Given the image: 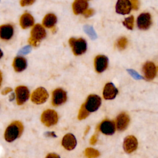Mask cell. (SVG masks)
<instances>
[{"mask_svg": "<svg viewBox=\"0 0 158 158\" xmlns=\"http://www.w3.org/2000/svg\"><path fill=\"white\" fill-rule=\"evenodd\" d=\"M35 0H21L20 1V4L22 6H30L32 4Z\"/></svg>", "mask_w": 158, "mask_h": 158, "instance_id": "obj_30", "label": "cell"}, {"mask_svg": "<svg viewBox=\"0 0 158 158\" xmlns=\"http://www.w3.org/2000/svg\"><path fill=\"white\" fill-rule=\"evenodd\" d=\"M62 145L63 147L69 151L73 149L77 145V140L73 135L68 133L65 135L62 139Z\"/></svg>", "mask_w": 158, "mask_h": 158, "instance_id": "obj_18", "label": "cell"}, {"mask_svg": "<svg viewBox=\"0 0 158 158\" xmlns=\"http://www.w3.org/2000/svg\"><path fill=\"white\" fill-rule=\"evenodd\" d=\"M84 31L89 36L92 40H95L97 38V34L95 32L94 28L90 25H85L83 27Z\"/></svg>", "mask_w": 158, "mask_h": 158, "instance_id": "obj_24", "label": "cell"}, {"mask_svg": "<svg viewBox=\"0 0 158 158\" xmlns=\"http://www.w3.org/2000/svg\"><path fill=\"white\" fill-rule=\"evenodd\" d=\"M69 42L72 48V51L75 56L81 55L86 50V43L83 38L77 39L71 38Z\"/></svg>", "mask_w": 158, "mask_h": 158, "instance_id": "obj_3", "label": "cell"}, {"mask_svg": "<svg viewBox=\"0 0 158 158\" xmlns=\"http://www.w3.org/2000/svg\"><path fill=\"white\" fill-rule=\"evenodd\" d=\"M2 81V73H1V72L0 71V87H1V85Z\"/></svg>", "mask_w": 158, "mask_h": 158, "instance_id": "obj_36", "label": "cell"}, {"mask_svg": "<svg viewBox=\"0 0 158 158\" xmlns=\"http://www.w3.org/2000/svg\"><path fill=\"white\" fill-rule=\"evenodd\" d=\"M98 129L103 134L111 135L115 131V125L114 122L106 119L98 125Z\"/></svg>", "mask_w": 158, "mask_h": 158, "instance_id": "obj_9", "label": "cell"}, {"mask_svg": "<svg viewBox=\"0 0 158 158\" xmlns=\"http://www.w3.org/2000/svg\"><path fill=\"white\" fill-rule=\"evenodd\" d=\"M2 56H3V53H2V51H1V49H0V59L2 57Z\"/></svg>", "mask_w": 158, "mask_h": 158, "instance_id": "obj_37", "label": "cell"}, {"mask_svg": "<svg viewBox=\"0 0 158 158\" xmlns=\"http://www.w3.org/2000/svg\"><path fill=\"white\" fill-rule=\"evenodd\" d=\"M31 48L30 46H26L21 49L20 52L21 54H27L31 51Z\"/></svg>", "mask_w": 158, "mask_h": 158, "instance_id": "obj_31", "label": "cell"}, {"mask_svg": "<svg viewBox=\"0 0 158 158\" xmlns=\"http://www.w3.org/2000/svg\"><path fill=\"white\" fill-rule=\"evenodd\" d=\"M97 140H98V135L95 134V135H93V136L91 137V138L90 139V143L93 145L97 142Z\"/></svg>", "mask_w": 158, "mask_h": 158, "instance_id": "obj_32", "label": "cell"}, {"mask_svg": "<svg viewBox=\"0 0 158 158\" xmlns=\"http://www.w3.org/2000/svg\"><path fill=\"white\" fill-rule=\"evenodd\" d=\"M14 35V27L10 24H4L0 26V38L8 41Z\"/></svg>", "mask_w": 158, "mask_h": 158, "instance_id": "obj_15", "label": "cell"}, {"mask_svg": "<svg viewBox=\"0 0 158 158\" xmlns=\"http://www.w3.org/2000/svg\"><path fill=\"white\" fill-rule=\"evenodd\" d=\"M131 9V6L130 0H118L115 6L117 13L125 15L130 13Z\"/></svg>", "mask_w": 158, "mask_h": 158, "instance_id": "obj_13", "label": "cell"}, {"mask_svg": "<svg viewBox=\"0 0 158 158\" xmlns=\"http://www.w3.org/2000/svg\"><path fill=\"white\" fill-rule=\"evenodd\" d=\"M46 36V31L40 24H36L31 31V36L28 39L30 44L33 46H38L40 41Z\"/></svg>", "mask_w": 158, "mask_h": 158, "instance_id": "obj_2", "label": "cell"}, {"mask_svg": "<svg viewBox=\"0 0 158 158\" xmlns=\"http://www.w3.org/2000/svg\"><path fill=\"white\" fill-rule=\"evenodd\" d=\"M46 158H60V157H59V156H58L56 154L51 153V154H48V156H46Z\"/></svg>", "mask_w": 158, "mask_h": 158, "instance_id": "obj_34", "label": "cell"}, {"mask_svg": "<svg viewBox=\"0 0 158 158\" xmlns=\"http://www.w3.org/2000/svg\"><path fill=\"white\" fill-rule=\"evenodd\" d=\"M89 112L86 109L84 104H83L79 110L78 118L79 120H83V119L86 118L88 117V115H89Z\"/></svg>", "mask_w": 158, "mask_h": 158, "instance_id": "obj_26", "label": "cell"}, {"mask_svg": "<svg viewBox=\"0 0 158 158\" xmlns=\"http://www.w3.org/2000/svg\"><path fill=\"white\" fill-rule=\"evenodd\" d=\"M138 147L136 138L132 135L127 136L123 141V149L127 153H131L135 151Z\"/></svg>", "mask_w": 158, "mask_h": 158, "instance_id": "obj_12", "label": "cell"}, {"mask_svg": "<svg viewBox=\"0 0 158 158\" xmlns=\"http://www.w3.org/2000/svg\"><path fill=\"white\" fill-rule=\"evenodd\" d=\"M130 122V118L128 115L125 112H122L120 114L116 119V126L117 128L119 131H123L125 130Z\"/></svg>", "mask_w": 158, "mask_h": 158, "instance_id": "obj_16", "label": "cell"}, {"mask_svg": "<svg viewBox=\"0 0 158 158\" xmlns=\"http://www.w3.org/2000/svg\"><path fill=\"white\" fill-rule=\"evenodd\" d=\"M101 103V99L99 96L96 94H91L87 98L84 106L89 112H93L98 109Z\"/></svg>", "mask_w": 158, "mask_h": 158, "instance_id": "obj_5", "label": "cell"}, {"mask_svg": "<svg viewBox=\"0 0 158 158\" xmlns=\"http://www.w3.org/2000/svg\"><path fill=\"white\" fill-rule=\"evenodd\" d=\"M57 22V17L53 14H48L46 15L43 20V25L48 28H51L54 26Z\"/></svg>", "mask_w": 158, "mask_h": 158, "instance_id": "obj_22", "label": "cell"}, {"mask_svg": "<svg viewBox=\"0 0 158 158\" xmlns=\"http://www.w3.org/2000/svg\"><path fill=\"white\" fill-rule=\"evenodd\" d=\"M17 104L22 105L29 98L30 92L27 87L25 86H19L15 89Z\"/></svg>", "mask_w": 158, "mask_h": 158, "instance_id": "obj_7", "label": "cell"}, {"mask_svg": "<svg viewBox=\"0 0 158 158\" xmlns=\"http://www.w3.org/2000/svg\"><path fill=\"white\" fill-rule=\"evenodd\" d=\"M67 100L66 92L61 88L56 89L52 92V104L54 106H58L64 104Z\"/></svg>", "mask_w": 158, "mask_h": 158, "instance_id": "obj_8", "label": "cell"}, {"mask_svg": "<svg viewBox=\"0 0 158 158\" xmlns=\"http://www.w3.org/2000/svg\"><path fill=\"white\" fill-rule=\"evenodd\" d=\"M85 154L87 158H96L100 154L98 150L91 148H88L85 149Z\"/></svg>", "mask_w": 158, "mask_h": 158, "instance_id": "obj_23", "label": "cell"}, {"mask_svg": "<svg viewBox=\"0 0 158 158\" xmlns=\"http://www.w3.org/2000/svg\"><path fill=\"white\" fill-rule=\"evenodd\" d=\"M123 25L126 27L127 28L128 30H132L134 25V17L133 16L131 15L128 17H127L125 20L122 22Z\"/></svg>", "mask_w": 158, "mask_h": 158, "instance_id": "obj_25", "label": "cell"}, {"mask_svg": "<svg viewBox=\"0 0 158 158\" xmlns=\"http://www.w3.org/2000/svg\"><path fill=\"white\" fill-rule=\"evenodd\" d=\"M41 120L46 126L51 127L57 123L58 121V115L55 110L48 109L43 112Z\"/></svg>", "mask_w": 158, "mask_h": 158, "instance_id": "obj_4", "label": "cell"}, {"mask_svg": "<svg viewBox=\"0 0 158 158\" xmlns=\"http://www.w3.org/2000/svg\"><path fill=\"white\" fill-rule=\"evenodd\" d=\"M27 64L26 59L21 56L16 57L13 61L12 66L17 72H20L24 70L27 67Z\"/></svg>", "mask_w": 158, "mask_h": 158, "instance_id": "obj_21", "label": "cell"}, {"mask_svg": "<svg viewBox=\"0 0 158 158\" xmlns=\"http://www.w3.org/2000/svg\"><path fill=\"white\" fill-rule=\"evenodd\" d=\"M34 24V19L32 15L27 12L22 15L20 18V25L23 29L29 28Z\"/></svg>", "mask_w": 158, "mask_h": 158, "instance_id": "obj_20", "label": "cell"}, {"mask_svg": "<svg viewBox=\"0 0 158 158\" xmlns=\"http://www.w3.org/2000/svg\"><path fill=\"white\" fill-rule=\"evenodd\" d=\"M118 93V89L112 83H107L103 90V97L105 99H113Z\"/></svg>", "mask_w": 158, "mask_h": 158, "instance_id": "obj_17", "label": "cell"}, {"mask_svg": "<svg viewBox=\"0 0 158 158\" xmlns=\"http://www.w3.org/2000/svg\"><path fill=\"white\" fill-rule=\"evenodd\" d=\"M128 71L130 73V74H131L133 77H135V78H141V76H139L135 71H134V70H128Z\"/></svg>", "mask_w": 158, "mask_h": 158, "instance_id": "obj_33", "label": "cell"}, {"mask_svg": "<svg viewBox=\"0 0 158 158\" xmlns=\"http://www.w3.org/2000/svg\"><path fill=\"white\" fill-rule=\"evenodd\" d=\"M131 8L134 10H137L139 7V1L138 0H131L130 1Z\"/></svg>", "mask_w": 158, "mask_h": 158, "instance_id": "obj_29", "label": "cell"}, {"mask_svg": "<svg viewBox=\"0 0 158 158\" xmlns=\"http://www.w3.org/2000/svg\"><path fill=\"white\" fill-rule=\"evenodd\" d=\"M88 2L86 0H75L72 4L73 11L75 14H82L88 7Z\"/></svg>", "mask_w": 158, "mask_h": 158, "instance_id": "obj_19", "label": "cell"}, {"mask_svg": "<svg viewBox=\"0 0 158 158\" xmlns=\"http://www.w3.org/2000/svg\"><path fill=\"white\" fill-rule=\"evenodd\" d=\"M12 88H6L5 89H3V91H2V94H4V95H5V94H7L8 93H9V92H10V91H12Z\"/></svg>", "mask_w": 158, "mask_h": 158, "instance_id": "obj_35", "label": "cell"}, {"mask_svg": "<svg viewBox=\"0 0 158 158\" xmlns=\"http://www.w3.org/2000/svg\"><path fill=\"white\" fill-rule=\"evenodd\" d=\"M143 71L144 72V77L147 80H152L156 76V66L152 62H146L143 67Z\"/></svg>", "mask_w": 158, "mask_h": 158, "instance_id": "obj_11", "label": "cell"}, {"mask_svg": "<svg viewBox=\"0 0 158 158\" xmlns=\"http://www.w3.org/2000/svg\"><path fill=\"white\" fill-rule=\"evenodd\" d=\"M137 25L138 27L141 30H147L148 29L151 23V17L149 13H142L141 14L137 19Z\"/></svg>", "mask_w": 158, "mask_h": 158, "instance_id": "obj_10", "label": "cell"}, {"mask_svg": "<svg viewBox=\"0 0 158 158\" xmlns=\"http://www.w3.org/2000/svg\"><path fill=\"white\" fill-rule=\"evenodd\" d=\"M23 130L22 123L19 121L12 122L6 129L4 132V138L7 142H12L19 138Z\"/></svg>", "mask_w": 158, "mask_h": 158, "instance_id": "obj_1", "label": "cell"}, {"mask_svg": "<svg viewBox=\"0 0 158 158\" xmlns=\"http://www.w3.org/2000/svg\"><path fill=\"white\" fill-rule=\"evenodd\" d=\"M83 15L85 17H89L91 16H92L94 14V10L93 9H86L85 10L83 13Z\"/></svg>", "mask_w": 158, "mask_h": 158, "instance_id": "obj_28", "label": "cell"}, {"mask_svg": "<svg viewBox=\"0 0 158 158\" xmlns=\"http://www.w3.org/2000/svg\"><path fill=\"white\" fill-rule=\"evenodd\" d=\"M48 98V93L47 91L43 87L36 89L31 96V100L36 104L44 103Z\"/></svg>", "mask_w": 158, "mask_h": 158, "instance_id": "obj_6", "label": "cell"}, {"mask_svg": "<svg viewBox=\"0 0 158 158\" xmlns=\"http://www.w3.org/2000/svg\"><path fill=\"white\" fill-rule=\"evenodd\" d=\"M127 43V39L125 37H121L118 40L117 42V46L119 49L123 50L126 48Z\"/></svg>", "mask_w": 158, "mask_h": 158, "instance_id": "obj_27", "label": "cell"}, {"mask_svg": "<svg viewBox=\"0 0 158 158\" xmlns=\"http://www.w3.org/2000/svg\"><path fill=\"white\" fill-rule=\"evenodd\" d=\"M108 59L106 56L103 55L97 56L94 59V67L95 70L98 73L104 72L107 67Z\"/></svg>", "mask_w": 158, "mask_h": 158, "instance_id": "obj_14", "label": "cell"}]
</instances>
